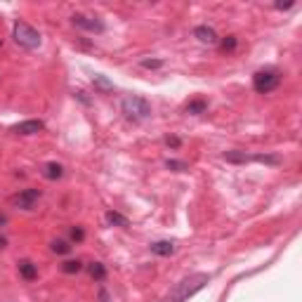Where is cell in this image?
<instances>
[{
  "label": "cell",
  "mask_w": 302,
  "mask_h": 302,
  "mask_svg": "<svg viewBox=\"0 0 302 302\" xmlns=\"http://www.w3.org/2000/svg\"><path fill=\"white\" fill-rule=\"evenodd\" d=\"M12 38H14V43H17L19 47H24V50H36V47H40V43H43L40 33H38L33 26H28L26 21H17V24L12 26Z\"/></svg>",
  "instance_id": "277c9868"
},
{
  "label": "cell",
  "mask_w": 302,
  "mask_h": 302,
  "mask_svg": "<svg viewBox=\"0 0 302 302\" xmlns=\"http://www.w3.org/2000/svg\"><path fill=\"white\" fill-rule=\"evenodd\" d=\"M92 83H95V88L104 90V92H107V90H114V85H111V83H109L104 76H95V78H92Z\"/></svg>",
  "instance_id": "44dd1931"
},
{
  "label": "cell",
  "mask_w": 302,
  "mask_h": 302,
  "mask_svg": "<svg viewBox=\"0 0 302 302\" xmlns=\"http://www.w3.org/2000/svg\"><path fill=\"white\" fill-rule=\"evenodd\" d=\"M17 272L24 281H36L38 279V267L31 260H19L17 262Z\"/></svg>",
  "instance_id": "9c48e42d"
},
{
  "label": "cell",
  "mask_w": 302,
  "mask_h": 302,
  "mask_svg": "<svg viewBox=\"0 0 302 302\" xmlns=\"http://www.w3.org/2000/svg\"><path fill=\"white\" fill-rule=\"evenodd\" d=\"M121 111H123V116L128 121L140 123V121H147L151 116V104L144 97L133 95V97H125L123 102H121Z\"/></svg>",
  "instance_id": "3957f363"
},
{
  "label": "cell",
  "mask_w": 302,
  "mask_h": 302,
  "mask_svg": "<svg viewBox=\"0 0 302 302\" xmlns=\"http://www.w3.org/2000/svg\"><path fill=\"white\" fill-rule=\"evenodd\" d=\"M210 281V274H191V276H184L179 284H175V288L170 291L168 295V302H187L191 295H196L205 284Z\"/></svg>",
  "instance_id": "6da1fadb"
},
{
  "label": "cell",
  "mask_w": 302,
  "mask_h": 302,
  "mask_svg": "<svg viewBox=\"0 0 302 302\" xmlns=\"http://www.w3.org/2000/svg\"><path fill=\"white\" fill-rule=\"evenodd\" d=\"M5 224H7V215L0 213V227H5Z\"/></svg>",
  "instance_id": "484cf974"
},
{
  "label": "cell",
  "mask_w": 302,
  "mask_h": 302,
  "mask_svg": "<svg viewBox=\"0 0 302 302\" xmlns=\"http://www.w3.org/2000/svg\"><path fill=\"white\" fill-rule=\"evenodd\" d=\"M69 236H71L73 243H80V241L85 239V231H83V227H71V231H69Z\"/></svg>",
  "instance_id": "7402d4cb"
},
{
  "label": "cell",
  "mask_w": 302,
  "mask_h": 302,
  "mask_svg": "<svg viewBox=\"0 0 302 302\" xmlns=\"http://www.w3.org/2000/svg\"><path fill=\"white\" fill-rule=\"evenodd\" d=\"M165 144H168V147H172V149H177V147H179V137H168V140H165Z\"/></svg>",
  "instance_id": "cb8c5ba5"
},
{
  "label": "cell",
  "mask_w": 302,
  "mask_h": 302,
  "mask_svg": "<svg viewBox=\"0 0 302 302\" xmlns=\"http://www.w3.org/2000/svg\"><path fill=\"white\" fill-rule=\"evenodd\" d=\"M142 66H144V69H160L163 62H160V59H144Z\"/></svg>",
  "instance_id": "603a6c76"
},
{
  "label": "cell",
  "mask_w": 302,
  "mask_h": 302,
  "mask_svg": "<svg viewBox=\"0 0 302 302\" xmlns=\"http://www.w3.org/2000/svg\"><path fill=\"white\" fill-rule=\"evenodd\" d=\"M194 38L198 40V43L203 45H217L220 43V36L215 33L213 26H208V24H201V26L194 28Z\"/></svg>",
  "instance_id": "52a82bcc"
},
{
  "label": "cell",
  "mask_w": 302,
  "mask_h": 302,
  "mask_svg": "<svg viewBox=\"0 0 302 302\" xmlns=\"http://www.w3.org/2000/svg\"><path fill=\"white\" fill-rule=\"evenodd\" d=\"M71 24L76 28H80V31H88V33H104L107 31V24L102 21V19L97 17H88V14H80V12H76V14H71Z\"/></svg>",
  "instance_id": "5b68a950"
},
{
  "label": "cell",
  "mask_w": 302,
  "mask_h": 302,
  "mask_svg": "<svg viewBox=\"0 0 302 302\" xmlns=\"http://www.w3.org/2000/svg\"><path fill=\"white\" fill-rule=\"evenodd\" d=\"M107 222L114 224V227H128V217H123V215L116 213V210H109V213H107Z\"/></svg>",
  "instance_id": "2e32d148"
},
{
  "label": "cell",
  "mask_w": 302,
  "mask_h": 302,
  "mask_svg": "<svg viewBox=\"0 0 302 302\" xmlns=\"http://www.w3.org/2000/svg\"><path fill=\"white\" fill-rule=\"evenodd\" d=\"M236 45H239V38L236 36H227L220 40V50L222 52H231V50H236Z\"/></svg>",
  "instance_id": "ac0fdd59"
},
{
  "label": "cell",
  "mask_w": 302,
  "mask_h": 302,
  "mask_svg": "<svg viewBox=\"0 0 302 302\" xmlns=\"http://www.w3.org/2000/svg\"><path fill=\"white\" fill-rule=\"evenodd\" d=\"M40 196H43L40 194V189H21L19 194H14L12 198H9V203L21 208V210H33Z\"/></svg>",
  "instance_id": "8992f818"
},
{
  "label": "cell",
  "mask_w": 302,
  "mask_h": 302,
  "mask_svg": "<svg viewBox=\"0 0 302 302\" xmlns=\"http://www.w3.org/2000/svg\"><path fill=\"white\" fill-rule=\"evenodd\" d=\"M250 160L267 163V165H279V163H281V158H279V156H269V153H258V156H250Z\"/></svg>",
  "instance_id": "d6986e66"
},
{
  "label": "cell",
  "mask_w": 302,
  "mask_h": 302,
  "mask_svg": "<svg viewBox=\"0 0 302 302\" xmlns=\"http://www.w3.org/2000/svg\"><path fill=\"white\" fill-rule=\"evenodd\" d=\"M80 269H83V262H80V260H66V262L62 265L64 274H78Z\"/></svg>",
  "instance_id": "e0dca14e"
},
{
  "label": "cell",
  "mask_w": 302,
  "mask_h": 302,
  "mask_svg": "<svg viewBox=\"0 0 302 302\" xmlns=\"http://www.w3.org/2000/svg\"><path fill=\"white\" fill-rule=\"evenodd\" d=\"M0 45H2V40H0Z\"/></svg>",
  "instance_id": "4316f807"
},
{
  "label": "cell",
  "mask_w": 302,
  "mask_h": 302,
  "mask_svg": "<svg viewBox=\"0 0 302 302\" xmlns=\"http://www.w3.org/2000/svg\"><path fill=\"white\" fill-rule=\"evenodd\" d=\"M165 168L168 170H175V172H184V170L189 168L184 160H175V158H170V160H165Z\"/></svg>",
  "instance_id": "ffe728a7"
},
{
  "label": "cell",
  "mask_w": 302,
  "mask_h": 302,
  "mask_svg": "<svg viewBox=\"0 0 302 302\" xmlns=\"http://www.w3.org/2000/svg\"><path fill=\"white\" fill-rule=\"evenodd\" d=\"M43 177L45 179H50V182H57V179H62L64 177V165L62 163H45L43 165Z\"/></svg>",
  "instance_id": "30bf717a"
},
{
  "label": "cell",
  "mask_w": 302,
  "mask_h": 302,
  "mask_svg": "<svg viewBox=\"0 0 302 302\" xmlns=\"http://www.w3.org/2000/svg\"><path fill=\"white\" fill-rule=\"evenodd\" d=\"M149 248H151V253H153V255L168 258V255H172V253H175V243H172V241H156V243H151Z\"/></svg>",
  "instance_id": "8fae6325"
},
{
  "label": "cell",
  "mask_w": 302,
  "mask_h": 302,
  "mask_svg": "<svg viewBox=\"0 0 302 302\" xmlns=\"http://www.w3.org/2000/svg\"><path fill=\"white\" fill-rule=\"evenodd\" d=\"M224 160H229V163H248L250 156L246 151H224Z\"/></svg>",
  "instance_id": "9a60e30c"
},
{
  "label": "cell",
  "mask_w": 302,
  "mask_h": 302,
  "mask_svg": "<svg viewBox=\"0 0 302 302\" xmlns=\"http://www.w3.org/2000/svg\"><path fill=\"white\" fill-rule=\"evenodd\" d=\"M281 71L279 69H272V66H267V69H260V71L253 73V90L258 92V95H269V92H274L279 85H281Z\"/></svg>",
  "instance_id": "7a4b0ae2"
},
{
  "label": "cell",
  "mask_w": 302,
  "mask_h": 302,
  "mask_svg": "<svg viewBox=\"0 0 302 302\" xmlns=\"http://www.w3.org/2000/svg\"><path fill=\"white\" fill-rule=\"evenodd\" d=\"M45 128L43 121H24V123H19L12 128V133L14 135H24V137H28V135H38L40 130Z\"/></svg>",
  "instance_id": "ba28073f"
},
{
  "label": "cell",
  "mask_w": 302,
  "mask_h": 302,
  "mask_svg": "<svg viewBox=\"0 0 302 302\" xmlns=\"http://www.w3.org/2000/svg\"><path fill=\"white\" fill-rule=\"evenodd\" d=\"M88 274L95 279V281H104L107 279V267L102 262H90L88 265Z\"/></svg>",
  "instance_id": "5bb4252c"
},
{
  "label": "cell",
  "mask_w": 302,
  "mask_h": 302,
  "mask_svg": "<svg viewBox=\"0 0 302 302\" xmlns=\"http://www.w3.org/2000/svg\"><path fill=\"white\" fill-rule=\"evenodd\" d=\"M5 248H7V239L0 234V250H5Z\"/></svg>",
  "instance_id": "d4e9b609"
},
{
  "label": "cell",
  "mask_w": 302,
  "mask_h": 302,
  "mask_svg": "<svg viewBox=\"0 0 302 302\" xmlns=\"http://www.w3.org/2000/svg\"><path fill=\"white\" fill-rule=\"evenodd\" d=\"M205 109H208V99H191V102H189L187 107H184V111H187V114H191V116H198V114H203Z\"/></svg>",
  "instance_id": "4fadbf2b"
},
{
  "label": "cell",
  "mask_w": 302,
  "mask_h": 302,
  "mask_svg": "<svg viewBox=\"0 0 302 302\" xmlns=\"http://www.w3.org/2000/svg\"><path fill=\"white\" fill-rule=\"evenodd\" d=\"M71 241H64V239H54L50 241V250L52 253H57V255H69L71 253Z\"/></svg>",
  "instance_id": "7c38bea8"
}]
</instances>
